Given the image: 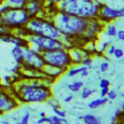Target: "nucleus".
Returning <instances> with one entry per match:
<instances>
[{
	"mask_svg": "<svg viewBox=\"0 0 124 124\" xmlns=\"http://www.w3.org/2000/svg\"><path fill=\"white\" fill-rule=\"evenodd\" d=\"M46 77L17 80L13 86V95L20 103H43L52 97L50 86L44 82Z\"/></svg>",
	"mask_w": 124,
	"mask_h": 124,
	"instance_id": "f257e3e1",
	"label": "nucleus"
},
{
	"mask_svg": "<svg viewBox=\"0 0 124 124\" xmlns=\"http://www.w3.org/2000/svg\"><path fill=\"white\" fill-rule=\"evenodd\" d=\"M50 19L54 22L60 34L64 37H68L71 40L76 41V39H80L85 33L87 27V19L68 15L61 11H56L51 16Z\"/></svg>",
	"mask_w": 124,
	"mask_h": 124,
	"instance_id": "f03ea898",
	"label": "nucleus"
},
{
	"mask_svg": "<svg viewBox=\"0 0 124 124\" xmlns=\"http://www.w3.org/2000/svg\"><path fill=\"white\" fill-rule=\"evenodd\" d=\"M102 4L98 0H63L57 5V10L68 15L89 19L98 16Z\"/></svg>",
	"mask_w": 124,
	"mask_h": 124,
	"instance_id": "7ed1b4c3",
	"label": "nucleus"
},
{
	"mask_svg": "<svg viewBox=\"0 0 124 124\" xmlns=\"http://www.w3.org/2000/svg\"><path fill=\"white\" fill-rule=\"evenodd\" d=\"M24 29L27 34H37L43 35L53 39H60L62 35L58 31L54 22L46 16H35L28 20L27 24L24 26Z\"/></svg>",
	"mask_w": 124,
	"mask_h": 124,
	"instance_id": "20e7f679",
	"label": "nucleus"
},
{
	"mask_svg": "<svg viewBox=\"0 0 124 124\" xmlns=\"http://www.w3.org/2000/svg\"><path fill=\"white\" fill-rule=\"evenodd\" d=\"M30 19L24 7H10L5 13L0 15V24L9 31L24 27Z\"/></svg>",
	"mask_w": 124,
	"mask_h": 124,
	"instance_id": "39448f33",
	"label": "nucleus"
},
{
	"mask_svg": "<svg viewBox=\"0 0 124 124\" xmlns=\"http://www.w3.org/2000/svg\"><path fill=\"white\" fill-rule=\"evenodd\" d=\"M42 56L46 65L55 68H60L65 72L70 66L73 65L70 57L69 49L66 47L43 51Z\"/></svg>",
	"mask_w": 124,
	"mask_h": 124,
	"instance_id": "423d86ee",
	"label": "nucleus"
},
{
	"mask_svg": "<svg viewBox=\"0 0 124 124\" xmlns=\"http://www.w3.org/2000/svg\"><path fill=\"white\" fill-rule=\"evenodd\" d=\"M25 39L27 41L28 46L40 53L46 50L65 47L64 43L60 39H53L43 35L27 34Z\"/></svg>",
	"mask_w": 124,
	"mask_h": 124,
	"instance_id": "0eeeda50",
	"label": "nucleus"
},
{
	"mask_svg": "<svg viewBox=\"0 0 124 124\" xmlns=\"http://www.w3.org/2000/svg\"><path fill=\"white\" fill-rule=\"evenodd\" d=\"M21 65V71H26L30 75L35 74H41L42 69L46 65L42 56V53L36 51L29 46L24 47V57H23V62L20 64Z\"/></svg>",
	"mask_w": 124,
	"mask_h": 124,
	"instance_id": "6e6552de",
	"label": "nucleus"
},
{
	"mask_svg": "<svg viewBox=\"0 0 124 124\" xmlns=\"http://www.w3.org/2000/svg\"><path fill=\"white\" fill-rule=\"evenodd\" d=\"M19 105L12 92H9L8 87L0 84V114L10 112Z\"/></svg>",
	"mask_w": 124,
	"mask_h": 124,
	"instance_id": "1a4fd4ad",
	"label": "nucleus"
},
{
	"mask_svg": "<svg viewBox=\"0 0 124 124\" xmlns=\"http://www.w3.org/2000/svg\"><path fill=\"white\" fill-rule=\"evenodd\" d=\"M123 16H124V8L123 7L120 9H114L108 5L102 4V6L100 7L99 12H98L97 18L100 21H102L104 24H107V23H109L118 18H122Z\"/></svg>",
	"mask_w": 124,
	"mask_h": 124,
	"instance_id": "9d476101",
	"label": "nucleus"
},
{
	"mask_svg": "<svg viewBox=\"0 0 124 124\" xmlns=\"http://www.w3.org/2000/svg\"><path fill=\"white\" fill-rule=\"evenodd\" d=\"M104 26L105 24L102 21H100L97 17L87 19V27H86L85 33L82 35V37L79 40L85 45L87 42L97 39L99 34L103 31Z\"/></svg>",
	"mask_w": 124,
	"mask_h": 124,
	"instance_id": "9b49d317",
	"label": "nucleus"
},
{
	"mask_svg": "<svg viewBox=\"0 0 124 124\" xmlns=\"http://www.w3.org/2000/svg\"><path fill=\"white\" fill-rule=\"evenodd\" d=\"M24 8L30 18L44 14V0H27Z\"/></svg>",
	"mask_w": 124,
	"mask_h": 124,
	"instance_id": "f8f14e48",
	"label": "nucleus"
},
{
	"mask_svg": "<svg viewBox=\"0 0 124 124\" xmlns=\"http://www.w3.org/2000/svg\"><path fill=\"white\" fill-rule=\"evenodd\" d=\"M69 53H70V57H71V60H72V64L74 66L80 64L81 59L84 56L89 55L84 48H80L78 46H74L70 47L69 48Z\"/></svg>",
	"mask_w": 124,
	"mask_h": 124,
	"instance_id": "ddd939ff",
	"label": "nucleus"
},
{
	"mask_svg": "<svg viewBox=\"0 0 124 124\" xmlns=\"http://www.w3.org/2000/svg\"><path fill=\"white\" fill-rule=\"evenodd\" d=\"M64 73H65L64 70H62L60 68L51 67V66H48V65H45L44 68L42 69V74L45 77H46V78H48L52 80H55L60 76H62Z\"/></svg>",
	"mask_w": 124,
	"mask_h": 124,
	"instance_id": "4468645a",
	"label": "nucleus"
},
{
	"mask_svg": "<svg viewBox=\"0 0 124 124\" xmlns=\"http://www.w3.org/2000/svg\"><path fill=\"white\" fill-rule=\"evenodd\" d=\"M12 56L16 64H21L23 62V57H24V47L16 46H14L12 50H11Z\"/></svg>",
	"mask_w": 124,
	"mask_h": 124,
	"instance_id": "2eb2a0df",
	"label": "nucleus"
},
{
	"mask_svg": "<svg viewBox=\"0 0 124 124\" xmlns=\"http://www.w3.org/2000/svg\"><path fill=\"white\" fill-rule=\"evenodd\" d=\"M10 44H12L14 46H20V47H25V46H28L25 37H22V36L14 34L13 32H12V35H11Z\"/></svg>",
	"mask_w": 124,
	"mask_h": 124,
	"instance_id": "dca6fc26",
	"label": "nucleus"
},
{
	"mask_svg": "<svg viewBox=\"0 0 124 124\" xmlns=\"http://www.w3.org/2000/svg\"><path fill=\"white\" fill-rule=\"evenodd\" d=\"M108 102V97H101V98H98V99H94L92 101H90L88 103V108H91V109H95V108H98L99 107L107 104Z\"/></svg>",
	"mask_w": 124,
	"mask_h": 124,
	"instance_id": "f3484780",
	"label": "nucleus"
},
{
	"mask_svg": "<svg viewBox=\"0 0 124 124\" xmlns=\"http://www.w3.org/2000/svg\"><path fill=\"white\" fill-rule=\"evenodd\" d=\"M76 66H77V67H72V66H70V67L66 70L65 73L67 74L68 77L73 78V77H75V76H77V75H79V73H80L82 70H86V69H88V67L83 66V65L78 66V65H76Z\"/></svg>",
	"mask_w": 124,
	"mask_h": 124,
	"instance_id": "a211bd4d",
	"label": "nucleus"
},
{
	"mask_svg": "<svg viewBox=\"0 0 124 124\" xmlns=\"http://www.w3.org/2000/svg\"><path fill=\"white\" fill-rule=\"evenodd\" d=\"M105 31V34L108 36V37H115L116 36V33H117V28L114 24H111V23H107L105 24L104 26V29Z\"/></svg>",
	"mask_w": 124,
	"mask_h": 124,
	"instance_id": "6ab92c4d",
	"label": "nucleus"
},
{
	"mask_svg": "<svg viewBox=\"0 0 124 124\" xmlns=\"http://www.w3.org/2000/svg\"><path fill=\"white\" fill-rule=\"evenodd\" d=\"M81 120L85 124H99L100 123V119L91 113H87L81 116Z\"/></svg>",
	"mask_w": 124,
	"mask_h": 124,
	"instance_id": "aec40b11",
	"label": "nucleus"
},
{
	"mask_svg": "<svg viewBox=\"0 0 124 124\" xmlns=\"http://www.w3.org/2000/svg\"><path fill=\"white\" fill-rule=\"evenodd\" d=\"M83 85H84V83L82 80H78V81H74L72 83H69L67 85V87L72 92H79V90L83 87Z\"/></svg>",
	"mask_w": 124,
	"mask_h": 124,
	"instance_id": "412c9836",
	"label": "nucleus"
},
{
	"mask_svg": "<svg viewBox=\"0 0 124 124\" xmlns=\"http://www.w3.org/2000/svg\"><path fill=\"white\" fill-rule=\"evenodd\" d=\"M111 44V40H108V41H102L98 46H96V48H97V52L98 53H101V54H103L105 51H106V49H107V47L109 46Z\"/></svg>",
	"mask_w": 124,
	"mask_h": 124,
	"instance_id": "4be33fe9",
	"label": "nucleus"
},
{
	"mask_svg": "<svg viewBox=\"0 0 124 124\" xmlns=\"http://www.w3.org/2000/svg\"><path fill=\"white\" fill-rule=\"evenodd\" d=\"M79 91H80V98L85 100V99H88L96 90L95 89H90L88 87H82Z\"/></svg>",
	"mask_w": 124,
	"mask_h": 124,
	"instance_id": "5701e85b",
	"label": "nucleus"
},
{
	"mask_svg": "<svg viewBox=\"0 0 124 124\" xmlns=\"http://www.w3.org/2000/svg\"><path fill=\"white\" fill-rule=\"evenodd\" d=\"M27 0H4L6 4L11 7H24Z\"/></svg>",
	"mask_w": 124,
	"mask_h": 124,
	"instance_id": "b1692460",
	"label": "nucleus"
},
{
	"mask_svg": "<svg viewBox=\"0 0 124 124\" xmlns=\"http://www.w3.org/2000/svg\"><path fill=\"white\" fill-rule=\"evenodd\" d=\"M50 119V124H62V123H67V119L64 117H59L57 115H51L48 116Z\"/></svg>",
	"mask_w": 124,
	"mask_h": 124,
	"instance_id": "393cba45",
	"label": "nucleus"
},
{
	"mask_svg": "<svg viewBox=\"0 0 124 124\" xmlns=\"http://www.w3.org/2000/svg\"><path fill=\"white\" fill-rule=\"evenodd\" d=\"M92 63H93V59H92L91 55H86V56H84V57L81 59V61H80V64H81V65L86 66V67H88V68L92 65Z\"/></svg>",
	"mask_w": 124,
	"mask_h": 124,
	"instance_id": "a878e982",
	"label": "nucleus"
},
{
	"mask_svg": "<svg viewBox=\"0 0 124 124\" xmlns=\"http://www.w3.org/2000/svg\"><path fill=\"white\" fill-rule=\"evenodd\" d=\"M11 35H12V32L9 31L3 35L0 36V41L3 42V43H6V44H10V39H11Z\"/></svg>",
	"mask_w": 124,
	"mask_h": 124,
	"instance_id": "bb28decb",
	"label": "nucleus"
},
{
	"mask_svg": "<svg viewBox=\"0 0 124 124\" xmlns=\"http://www.w3.org/2000/svg\"><path fill=\"white\" fill-rule=\"evenodd\" d=\"M115 58L117 59H121L123 56H124V51L122 48H119V47H115L114 51H113V54H112Z\"/></svg>",
	"mask_w": 124,
	"mask_h": 124,
	"instance_id": "cd10ccee",
	"label": "nucleus"
},
{
	"mask_svg": "<svg viewBox=\"0 0 124 124\" xmlns=\"http://www.w3.org/2000/svg\"><path fill=\"white\" fill-rule=\"evenodd\" d=\"M52 110L54 112L55 115L59 116V117H64L66 118V112L62 109H60V107H57V108H52Z\"/></svg>",
	"mask_w": 124,
	"mask_h": 124,
	"instance_id": "c85d7f7f",
	"label": "nucleus"
},
{
	"mask_svg": "<svg viewBox=\"0 0 124 124\" xmlns=\"http://www.w3.org/2000/svg\"><path fill=\"white\" fill-rule=\"evenodd\" d=\"M122 114H123V109H121V108H117V109L114 111V113H113L111 122H114V121L117 120L118 118H121V117H122Z\"/></svg>",
	"mask_w": 124,
	"mask_h": 124,
	"instance_id": "c756f323",
	"label": "nucleus"
},
{
	"mask_svg": "<svg viewBox=\"0 0 124 124\" xmlns=\"http://www.w3.org/2000/svg\"><path fill=\"white\" fill-rule=\"evenodd\" d=\"M117 95H118L117 91H115L114 89H109V90H108V94H107V97H108V100L112 101V100L116 99Z\"/></svg>",
	"mask_w": 124,
	"mask_h": 124,
	"instance_id": "7c9ffc66",
	"label": "nucleus"
},
{
	"mask_svg": "<svg viewBox=\"0 0 124 124\" xmlns=\"http://www.w3.org/2000/svg\"><path fill=\"white\" fill-rule=\"evenodd\" d=\"M108 69H109V63H108V62L104 61V62H102V63L100 64V72L106 73V72L108 71Z\"/></svg>",
	"mask_w": 124,
	"mask_h": 124,
	"instance_id": "2f4dec72",
	"label": "nucleus"
},
{
	"mask_svg": "<svg viewBox=\"0 0 124 124\" xmlns=\"http://www.w3.org/2000/svg\"><path fill=\"white\" fill-rule=\"evenodd\" d=\"M29 120H30V113L29 112H25L22 115V117H21V119H20V121L18 123L19 124H27L29 122Z\"/></svg>",
	"mask_w": 124,
	"mask_h": 124,
	"instance_id": "473e14b6",
	"label": "nucleus"
},
{
	"mask_svg": "<svg viewBox=\"0 0 124 124\" xmlns=\"http://www.w3.org/2000/svg\"><path fill=\"white\" fill-rule=\"evenodd\" d=\"M11 73H14V74H17V73H19L20 71H21V65L20 64H16V65H14L10 70H9Z\"/></svg>",
	"mask_w": 124,
	"mask_h": 124,
	"instance_id": "72a5a7b5",
	"label": "nucleus"
},
{
	"mask_svg": "<svg viewBox=\"0 0 124 124\" xmlns=\"http://www.w3.org/2000/svg\"><path fill=\"white\" fill-rule=\"evenodd\" d=\"M109 84H110V81L107 78H102L99 82V86L100 88H103V87H109Z\"/></svg>",
	"mask_w": 124,
	"mask_h": 124,
	"instance_id": "f704fd0d",
	"label": "nucleus"
},
{
	"mask_svg": "<svg viewBox=\"0 0 124 124\" xmlns=\"http://www.w3.org/2000/svg\"><path fill=\"white\" fill-rule=\"evenodd\" d=\"M36 123H38V124H43V123H48V124H50V119H49V117L48 116H44V117H40L37 121H36Z\"/></svg>",
	"mask_w": 124,
	"mask_h": 124,
	"instance_id": "c9c22d12",
	"label": "nucleus"
},
{
	"mask_svg": "<svg viewBox=\"0 0 124 124\" xmlns=\"http://www.w3.org/2000/svg\"><path fill=\"white\" fill-rule=\"evenodd\" d=\"M115 47H116V46H115L114 45H111V44H110V45L107 47V49H106V54L108 55V56H109V55H112V54H113V51H114V49H115Z\"/></svg>",
	"mask_w": 124,
	"mask_h": 124,
	"instance_id": "e433bc0d",
	"label": "nucleus"
},
{
	"mask_svg": "<svg viewBox=\"0 0 124 124\" xmlns=\"http://www.w3.org/2000/svg\"><path fill=\"white\" fill-rule=\"evenodd\" d=\"M116 36H117V39H118L119 41H124V31H123L122 29L117 30Z\"/></svg>",
	"mask_w": 124,
	"mask_h": 124,
	"instance_id": "4c0bfd02",
	"label": "nucleus"
},
{
	"mask_svg": "<svg viewBox=\"0 0 124 124\" xmlns=\"http://www.w3.org/2000/svg\"><path fill=\"white\" fill-rule=\"evenodd\" d=\"M108 90H109V87H103V88H101V92H100L101 97H106L108 92Z\"/></svg>",
	"mask_w": 124,
	"mask_h": 124,
	"instance_id": "58836bf2",
	"label": "nucleus"
},
{
	"mask_svg": "<svg viewBox=\"0 0 124 124\" xmlns=\"http://www.w3.org/2000/svg\"><path fill=\"white\" fill-rule=\"evenodd\" d=\"M7 32H9V30L5 26H3L2 24H0V36L3 35V34H5V33H7Z\"/></svg>",
	"mask_w": 124,
	"mask_h": 124,
	"instance_id": "ea45409f",
	"label": "nucleus"
},
{
	"mask_svg": "<svg viewBox=\"0 0 124 124\" xmlns=\"http://www.w3.org/2000/svg\"><path fill=\"white\" fill-rule=\"evenodd\" d=\"M72 100H73V95H72V94H69L68 96H66V97L64 98L63 101H64V103H70Z\"/></svg>",
	"mask_w": 124,
	"mask_h": 124,
	"instance_id": "a19ab883",
	"label": "nucleus"
},
{
	"mask_svg": "<svg viewBox=\"0 0 124 124\" xmlns=\"http://www.w3.org/2000/svg\"><path fill=\"white\" fill-rule=\"evenodd\" d=\"M88 69H86V70H82L80 73H79V75H80V77L81 78H86L87 76H88Z\"/></svg>",
	"mask_w": 124,
	"mask_h": 124,
	"instance_id": "79ce46f5",
	"label": "nucleus"
},
{
	"mask_svg": "<svg viewBox=\"0 0 124 124\" xmlns=\"http://www.w3.org/2000/svg\"><path fill=\"white\" fill-rule=\"evenodd\" d=\"M44 1H46V2H49V3H52V4H54V5H58L60 2H62L63 0H44Z\"/></svg>",
	"mask_w": 124,
	"mask_h": 124,
	"instance_id": "37998d69",
	"label": "nucleus"
},
{
	"mask_svg": "<svg viewBox=\"0 0 124 124\" xmlns=\"http://www.w3.org/2000/svg\"><path fill=\"white\" fill-rule=\"evenodd\" d=\"M46 113L45 111H40V112H39V116H40V117H44V116H46Z\"/></svg>",
	"mask_w": 124,
	"mask_h": 124,
	"instance_id": "c03bdc74",
	"label": "nucleus"
},
{
	"mask_svg": "<svg viewBox=\"0 0 124 124\" xmlns=\"http://www.w3.org/2000/svg\"><path fill=\"white\" fill-rule=\"evenodd\" d=\"M2 3H4V0H0V4H2Z\"/></svg>",
	"mask_w": 124,
	"mask_h": 124,
	"instance_id": "a18cd8bd",
	"label": "nucleus"
},
{
	"mask_svg": "<svg viewBox=\"0 0 124 124\" xmlns=\"http://www.w3.org/2000/svg\"><path fill=\"white\" fill-rule=\"evenodd\" d=\"M121 1H123V0H121Z\"/></svg>",
	"mask_w": 124,
	"mask_h": 124,
	"instance_id": "49530a36",
	"label": "nucleus"
}]
</instances>
